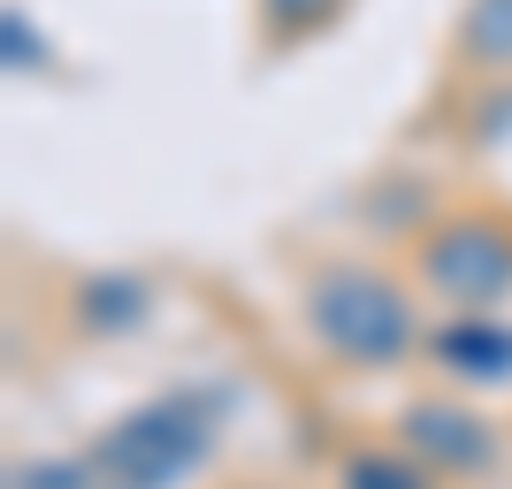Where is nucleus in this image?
<instances>
[{"label":"nucleus","instance_id":"1","mask_svg":"<svg viewBox=\"0 0 512 489\" xmlns=\"http://www.w3.org/2000/svg\"><path fill=\"white\" fill-rule=\"evenodd\" d=\"M214 444V428H199L184 405H161V413H138L100 444L92 474L100 489H169L184 467H199V451Z\"/></svg>","mask_w":512,"mask_h":489},{"label":"nucleus","instance_id":"2","mask_svg":"<svg viewBox=\"0 0 512 489\" xmlns=\"http://www.w3.org/2000/svg\"><path fill=\"white\" fill-rule=\"evenodd\" d=\"M314 329L352 360H390V352H406V298L367 268H344L314 291Z\"/></svg>","mask_w":512,"mask_h":489},{"label":"nucleus","instance_id":"3","mask_svg":"<svg viewBox=\"0 0 512 489\" xmlns=\"http://www.w3.org/2000/svg\"><path fill=\"white\" fill-rule=\"evenodd\" d=\"M428 283H436L444 298H467V306L497 298L512 283V237L490 230V222H459V230H444L436 245H428Z\"/></svg>","mask_w":512,"mask_h":489},{"label":"nucleus","instance_id":"4","mask_svg":"<svg viewBox=\"0 0 512 489\" xmlns=\"http://www.w3.org/2000/svg\"><path fill=\"white\" fill-rule=\"evenodd\" d=\"M467 54H474V62H490V69L512 62V0H474V16H467Z\"/></svg>","mask_w":512,"mask_h":489},{"label":"nucleus","instance_id":"5","mask_svg":"<svg viewBox=\"0 0 512 489\" xmlns=\"http://www.w3.org/2000/svg\"><path fill=\"white\" fill-rule=\"evenodd\" d=\"M344 482H352V489H421V474H406L398 459H352Z\"/></svg>","mask_w":512,"mask_h":489},{"label":"nucleus","instance_id":"6","mask_svg":"<svg viewBox=\"0 0 512 489\" xmlns=\"http://www.w3.org/2000/svg\"><path fill=\"white\" fill-rule=\"evenodd\" d=\"M329 8H337V0H268V23H276L283 39H291V31H306V23H321V16H329Z\"/></svg>","mask_w":512,"mask_h":489}]
</instances>
